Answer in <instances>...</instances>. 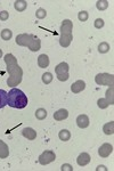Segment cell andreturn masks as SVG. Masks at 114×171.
<instances>
[{"instance_id": "1", "label": "cell", "mask_w": 114, "mask_h": 171, "mask_svg": "<svg viewBox=\"0 0 114 171\" xmlns=\"http://www.w3.org/2000/svg\"><path fill=\"white\" fill-rule=\"evenodd\" d=\"M5 63L7 65V71L9 73V78L7 79V85L9 87H15L22 82V76H23V70L17 63V59L15 58L13 54H6Z\"/></svg>"}, {"instance_id": "2", "label": "cell", "mask_w": 114, "mask_h": 171, "mask_svg": "<svg viewBox=\"0 0 114 171\" xmlns=\"http://www.w3.org/2000/svg\"><path fill=\"white\" fill-rule=\"evenodd\" d=\"M8 105L14 109H24L27 106V96L20 89L13 88L8 94Z\"/></svg>"}, {"instance_id": "3", "label": "cell", "mask_w": 114, "mask_h": 171, "mask_svg": "<svg viewBox=\"0 0 114 171\" xmlns=\"http://www.w3.org/2000/svg\"><path fill=\"white\" fill-rule=\"evenodd\" d=\"M16 43L18 46L27 47L31 51H38V50H40L41 47L40 39L32 34H27V33L18 34L16 37Z\"/></svg>"}, {"instance_id": "4", "label": "cell", "mask_w": 114, "mask_h": 171, "mask_svg": "<svg viewBox=\"0 0 114 171\" xmlns=\"http://www.w3.org/2000/svg\"><path fill=\"white\" fill-rule=\"evenodd\" d=\"M73 23L71 20H64L60 25V38H59V45L64 48H66L71 45L73 40Z\"/></svg>"}, {"instance_id": "5", "label": "cell", "mask_w": 114, "mask_h": 171, "mask_svg": "<svg viewBox=\"0 0 114 171\" xmlns=\"http://www.w3.org/2000/svg\"><path fill=\"white\" fill-rule=\"evenodd\" d=\"M95 82L99 86H108L111 87L114 83V76L110 73H99L95 76Z\"/></svg>"}, {"instance_id": "6", "label": "cell", "mask_w": 114, "mask_h": 171, "mask_svg": "<svg viewBox=\"0 0 114 171\" xmlns=\"http://www.w3.org/2000/svg\"><path fill=\"white\" fill-rule=\"evenodd\" d=\"M56 160V155L53 151H45L42 154L39 156V163L41 165H47Z\"/></svg>"}, {"instance_id": "7", "label": "cell", "mask_w": 114, "mask_h": 171, "mask_svg": "<svg viewBox=\"0 0 114 171\" xmlns=\"http://www.w3.org/2000/svg\"><path fill=\"white\" fill-rule=\"evenodd\" d=\"M112 152H113V146L111 144H108V143H105L99 147L98 154H99L101 158H107L112 154Z\"/></svg>"}, {"instance_id": "8", "label": "cell", "mask_w": 114, "mask_h": 171, "mask_svg": "<svg viewBox=\"0 0 114 171\" xmlns=\"http://www.w3.org/2000/svg\"><path fill=\"white\" fill-rule=\"evenodd\" d=\"M84 88H86V82L83 80H78V81H75L73 85L71 86V90L74 94H79L82 90H84Z\"/></svg>"}, {"instance_id": "9", "label": "cell", "mask_w": 114, "mask_h": 171, "mask_svg": "<svg viewBox=\"0 0 114 171\" xmlns=\"http://www.w3.org/2000/svg\"><path fill=\"white\" fill-rule=\"evenodd\" d=\"M77 125L79 128L84 129L89 125V118L86 114H81L77 118Z\"/></svg>"}, {"instance_id": "10", "label": "cell", "mask_w": 114, "mask_h": 171, "mask_svg": "<svg viewBox=\"0 0 114 171\" xmlns=\"http://www.w3.org/2000/svg\"><path fill=\"white\" fill-rule=\"evenodd\" d=\"M89 162H90V155L88 154V153H81L77 159V163L78 165H80V167L87 165Z\"/></svg>"}, {"instance_id": "11", "label": "cell", "mask_w": 114, "mask_h": 171, "mask_svg": "<svg viewBox=\"0 0 114 171\" xmlns=\"http://www.w3.org/2000/svg\"><path fill=\"white\" fill-rule=\"evenodd\" d=\"M69 70H70V66L69 64L65 62L59 63L58 65L55 67V72H56L57 76H60V74H65V73H69Z\"/></svg>"}, {"instance_id": "12", "label": "cell", "mask_w": 114, "mask_h": 171, "mask_svg": "<svg viewBox=\"0 0 114 171\" xmlns=\"http://www.w3.org/2000/svg\"><path fill=\"white\" fill-rule=\"evenodd\" d=\"M22 135L27 138L29 140H34V139L37 138V131L32 128H24L22 130Z\"/></svg>"}, {"instance_id": "13", "label": "cell", "mask_w": 114, "mask_h": 171, "mask_svg": "<svg viewBox=\"0 0 114 171\" xmlns=\"http://www.w3.org/2000/svg\"><path fill=\"white\" fill-rule=\"evenodd\" d=\"M38 65L41 69H46L49 65V57L46 54H41L40 56L38 57Z\"/></svg>"}, {"instance_id": "14", "label": "cell", "mask_w": 114, "mask_h": 171, "mask_svg": "<svg viewBox=\"0 0 114 171\" xmlns=\"http://www.w3.org/2000/svg\"><path fill=\"white\" fill-rule=\"evenodd\" d=\"M9 155V148L8 145L3 140H0V159H7Z\"/></svg>"}, {"instance_id": "15", "label": "cell", "mask_w": 114, "mask_h": 171, "mask_svg": "<svg viewBox=\"0 0 114 171\" xmlns=\"http://www.w3.org/2000/svg\"><path fill=\"white\" fill-rule=\"evenodd\" d=\"M67 116H69V112H67V110H65V109H60V110H58L57 112L54 113V119L56 121L65 120V119H67Z\"/></svg>"}, {"instance_id": "16", "label": "cell", "mask_w": 114, "mask_h": 171, "mask_svg": "<svg viewBox=\"0 0 114 171\" xmlns=\"http://www.w3.org/2000/svg\"><path fill=\"white\" fill-rule=\"evenodd\" d=\"M6 105H8V94L0 89V109H3Z\"/></svg>"}, {"instance_id": "17", "label": "cell", "mask_w": 114, "mask_h": 171, "mask_svg": "<svg viewBox=\"0 0 114 171\" xmlns=\"http://www.w3.org/2000/svg\"><path fill=\"white\" fill-rule=\"evenodd\" d=\"M26 6H27V2L25 0H17V1H15V3H14V7H15V9H16L17 12H23V10H25Z\"/></svg>"}, {"instance_id": "18", "label": "cell", "mask_w": 114, "mask_h": 171, "mask_svg": "<svg viewBox=\"0 0 114 171\" xmlns=\"http://www.w3.org/2000/svg\"><path fill=\"white\" fill-rule=\"evenodd\" d=\"M103 131H104L105 135H113L114 134V122L111 121V122H108V123H106V125H104V127H103Z\"/></svg>"}, {"instance_id": "19", "label": "cell", "mask_w": 114, "mask_h": 171, "mask_svg": "<svg viewBox=\"0 0 114 171\" xmlns=\"http://www.w3.org/2000/svg\"><path fill=\"white\" fill-rule=\"evenodd\" d=\"M113 92H114V87L111 86L106 91V100H107L108 105H113L114 104V98H113Z\"/></svg>"}, {"instance_id": "20", "label": "cell", "mask_w": 114, "mask_h": 171, "mask_svg": "<svg viewBox=\"0 0 114 171\" xmlns=\"http://www.w3.org/2000/svg\"><path fill=\"white\" fill-rule=\"evenodd\" d=\"M58 137H59L60 140H63V142H67V140H70V138H71V134H70L69 130L63 129V130H60L59 131Z\"/></svg>"}, {"instance_id": "21", "label": "cell", "mask_w": 114, "mask_h": 171, "mask_svg": "<svg viewBox=\"0 0 114 171\" xmlns=\"http://www.w3.org/2000/svg\"><path fill=\"white\" fill-rule=\"evenodd\" d=\"M36 118L38 120H44V119L47 118V111L45 109H38L36 111Z\"/></svg>"}, {"instance_id": "22", "label": "cell", "mask_w": 114, "mask_h": 171, "mask_svg": "<svg viewBox=\"0 0 114 171\" xmlns=\"http://www.w3.org/2000/svg\"><path fill=\"white\" fill-rule=\"evenodd\" d=\"M12 37H13V32L9 29H5L1 31V38H2V40L8 41V40L12 39Z\"/></svg>"}, {"instance_id": "23", "label": "cell", "mask_w": 114, "mask_h": 171, "mask_svg": "<svg viewBox=\"0 0 114 171\" xmlns=\"http://www.w3.org/2000/svg\"><path fill=\"white\" fill-rule=\"evenodd\" d=\"M96 7H97L98 10H105L108 7V1L107 0H98Z\"/></svg>"}, {"instance_id": "24", "label": "cell", "mask_w": 114, "mask_h": 171, "mask_svg": "<svg viewBox=\"0 0 114 171\" xmlns=\"http://www.w3.org/2000/svg\"><path fill=\"white\" fill-rule=\"evenodd\" d=\"M108 50H110V45L107 42H101L99 43V46H98V51L101 54H105L107 53Z\"/></svg>"}, {"instance_id": "25", "label": "cell", "mask_w": 114, "mask_h": 171, "mask_svg": "<svg viewBox=\"0 0 114 171\" xmlns=\"http://www.w3.org/2000/svg\"><path fill=\"white\" fill-rule=\"evenodd\" d=\"M51 81H53V74L50 72H46L42 74V82L46 83V85H49Z\"/></svg>"}, {"instance_id": "26", "label": "cell", "mask_w": 114, "mask_h": 171, "mask_svg": "<svg viewBox=\"0 0 114 171\" xmlns=\"http://www.w3.org/2000/svg\"><path fill=\"white\" fill-rule=\"evenodd\" d=\"M36 16H37V18H39V20H42V18H45V17L47 16V12H46L44 8H39V9L37 10V13H36Z\"/></svg>"}, {"instance_id": "27", "label": "cell", "mask_w": 114, "mask_h": 171, "mask_svg": "<svg viewBox=\"0 0 114 171\" xmlns=\"http://www.w3.org/2000/svg\"><path fill=\"white\" fill-rule=\"evenodd\" d=\"M97 105H98V107L99 109H106V107H108V103H107V100L105 98H99L97 100Z\"/></svg>"}, {"instance_id": "28", "label": "cell", "mask_w": 114, "mask_h": 171, "mask_svg": "<svg viewBox=\"0 0 114 171\" xmlns=\"http://www.w3.org/2000/svg\"><path fill=\"white\" fill-rule=\"evenodd\" d=\"M88 17H89V15H88V13L86 10L80 12L79 15H78V18H79V21H81V22H86V21L88 20Z\"/></svg>"}, {"instance_id": "29", "label": "cell", "mask_w": 114, "mask_h": 171, "mask_svg": "<svg viewBox=\"0 0 114 171\" xmlns=\"http://www.w3.org/2000/svg\"><path fill=\"white\" fill-rule=\"evenodd\" d=\"M9 17V13L7 10H2L0 12V21H7Z\"/></svg>"}, {"instance_id": "30", "label": "cell", "mask_w": 114, "mask_h": 171, "mask_svg": "<svg viewBox=\"0 0 114 171\" xmlns=\"http://www.w3.org/2000/svg\"><path fill=\"white\" fill-rule=\"evenodd\" d=\"M103 27H104V21L102 20V18H97V20L95 21V27L96 29H102Z\"/></svg>"}, {"instance_id": "31", "label": "cell", "mask_w": 114, "mask_h": 171, "mask_svg": "<svg viewBox=\"0 0 114 171\" xmlns=\"http://www.w3.org/2000/svg\"><path fill=\"white\" fill-rule=\"evenodd\" d=\"M70 78L69 76V73H65V74H60V76H57V79L59 80V81H67Z\"/></svg>"}, {"instance_id": "32", "label": "cell", "mask_w": 114, "mask_h": 171, "mask_svg": "<svg viewBox=\"0 0 114 171\" xmlns=\"http://www.w3.org/2000/svg\"><path fill=\"white\" fill-rule=\"evenodd\" d=\"M60 169H62V171H73L72 165L69 164V163H65V164H63Z\"/></svg>"}, {"instance_id": "33", "label": "cell", "mask_w": 114, "mask_h": 171, "mask_svg": "<svg viewBox=\"0 0 114 171\" xmlns=\"http://www.w3.org/2000/svg\"><path fill=\"white\" fill-rule=\"evenodd\" d=\"M96 170H97V171H99V170H107V169L105 168L104 165H99V167H98V168L96 169Z\"/></svg>"}, {"instance_id": "34", "label": "cell", "mask_w": 114, "mask_h": 171, "mask_svg": "<svg viewBox=\"0 0 114 171\" xmlns=\"http://www.w3.org/2000/svg\"><path fill=\"white\" fill-rule=\"evenodd\" d=\"M1 57H2V50L0 49V58H1Z\"/></svg>"}]
</instances>
